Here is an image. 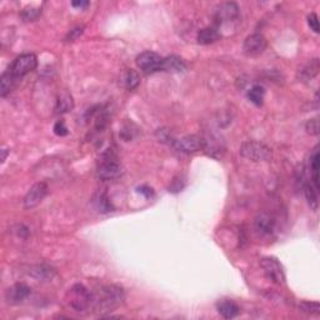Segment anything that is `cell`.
I'll return each instance as SVG.
<instances>
[{
	"mask_svg": "<svg viewBox=\"0 0 320 320\" xmlns=\"http://www.w3.org/2000/svg\"><path fill=\"white\" fill-rule=\"evenodd\" d=\"M73 108H74L73 97H71L68 92L61 93V94L58 97V100H56V107H55L56 113L63 114V113L71 112Z\"/></svg>",
	"mask_w": 320,
	"mask_h": 320,
	"instance_id": "obj_18",
	"label": "cell"
},
{
	"mask_svg": "<svg viewBox=\"0 0 320 320\" xmlns=\"http://www.w3.org/2000/svg\"><path fill=\"white\" fill-rule=\"evenodd\" d=\"M318 192L319 189L313 184V183H306L305 184V197L308 200L309 205L315 210L318 208Z\"/></svg>",
	"mask_w": 320,
	"mask_h": 320,
	"instance_id": "obj_25",
	"label": "cell"
},
{
	"mask_svg": "<svg viewBox=\"0 0 320 320\" xmlns=\"http://www.w3.org/2000/svg\"><path fill=\"white\" fill-rule=\"evenodd\" d=\"M319 68V60L318 59H313L310 63L306 64V65L299 71V76H300L301 82H309L310 79H313L314 76L318 74Z\"/></svg>",
	"mask_w": 320,
	"mask_h": 320,
	"instance_id": "obj_20",
	"label": "cell"
},
{
	"mask_svg": "<svg viewBox=\"0 0 320 320\" xmlns=\"http://www.w3.org/2000/svg\"><path fill=\"white\" fill-rule=\"evenodd\" d=\"M98 177L103 180H113L118 179L123 174V168L114 156L109 155L105 156L102 163L98 167Z\"/></svg>",
	"mask_w": 320,
	"mask_h": 320,
	"instance_id": "obj_6",
	"label": "cell"
},
{
	"mask_svg": "<svg viewBox=\"0 0 320 320\" xmlns=\"http://www.w3.org/2000/svg\"><path fill=\"white\" fill-rule=\"evenodd\" d=\"M264 95H265V90L264 88H262L260 85H254V87L248 92V98H249L250 102H252L253 104L257 105V107L263 105V102H264Z\"/></svg>",
	"mask_w": 320,
	"mask_h": 320,
	"instance_id": "obj_24",
	"label": "cell"
},
{
	"mask_svg": "<svg viewBox=\"0 0 320 320\" xmlns=\"http://www.w3.org/2000/svg\"><path fill=\"white\" fill-rule=\"evenodd\" d=\"M308 24L311 30H314L315 33H319V20H318V15H316L315 13H310V14H309Z\"/></svg>",
	"mask_w": 320,
	"mask_h": 320,
	"instance_id": "obj_29",
	"label": "cell"
},
{
	"mask_svg": "<svg viewBox=\"0 0 320 320\" xmlns=\"http://www.w3.org/2000/svg\"><path fill=\"white\" fill-rule=\"evenodd\" d=\"M240 155L252 162H269L273 158V151L265 144L259 141H245L240 146Z\"/></svg>",
	"mask_w": 320,
	"mask_h": 320,
	"instance_id": "obj_3",
	"label": "cell"
},
{
	"mask_svg": "<svg viewBox=\"0 0 320 320\" xmlns=\"http://www.w3.org/2000/svg\"><path fill=\"white\" fill-rule=\"evenodd\" d=\"M310 173H311V183L319 189V150L318 146L314 149L313 154L310 156Z\"/></svg>",
	"mask_w": 320,
	"mask_h": 320,
	"instance_id": "obj_23",
	"label": "cell"
},
{
	"mask_svg": "<svg viewBox=\"0 0 320 320\" xmlns=\"http://www.w3.org/2000/svg\"><path fill=\"white\" fill-rule=\"evenodd\" d=\"M260 267L264 270V274L269 280L278 285H283L285 283V274H284L283 267L274 258H263L260 260Z\"/></svg>",
	"mask_w": 320,
	"mask_h": 320,
	"instance_id": "obj_8",
	"label": "cell"
},
{
	"mask_svg": "<svg viewBox=\"0 0 320 320\" xmlns=\"http://www.w3.org/2000/svg\"><path fill=\"white\" fill-rule=\"evenodd\" d=\"M71 5H73L74 8H80V9H83V8H87L88 5H89V2H73Z\"/></svg>",
	"mask_w": 320,
	"mask_h": 320,
	"instance_id": "obj_33",
	"label": "cell"
},
{
	"mask_svg": "<svg viewBox=\"0 0 320 320\" xmlns=\"http://www.w3.org/2000/svg\"><path fill=\"white\" fill-rule=\"evenodd\" d=\"M38 65V58L34 54L29 53V54H23V55L18 56L17 59L13 63L12 68L9 69L12 71L13 75L15 78H23L27 74H29L30 71L34 70Z\"/></svg>",
	"mask_w": 320,
	"mask_h": 320,
	"instance_id": "obj_5",
	"label": "cell"
},
{
	"mask_svg": "<svg viewBox=\"0 0 320 320\" xmlns=\"http://www.w3.org/2000/svg\"><path fill=\"white\" fill-rule=\"evenodd\" d=\"M239 17V7L235 3H223L216 8L215 12V25L220 27L223 23L233 22Z\"/></svg>",
	"mask_w": 320,
	"mask_h": 320,
	"instance_id": "obj_10",
	"label": "cell"
},
{
	"mask_svg": "<svg viewBox=\"0 0 320 320\" xmlns=\"http://www.w3.org/2000/svg\"><path fill=\"white\" fill-rule=\"evenodd\" d=\"M33 277L35 279L45 281V280H51L55 275V272L51 268L46 267V265H37V267H33L32 270H30Z\"/></svg>",
	"mask_w": 320,
	"mask_h": 320,
	"instance_id": "obj_21",
	"label": "cell"
},
{
	"mask_svg": "<svg viewBox=\"0 0 320 320\" xmlns=\"http://www.w3.org/2000/svg\"><path fill=\"white\" fill-rule=\"evenodd\" d=\"M46 193H48V185L45 183L39 182L37 184L33 185L29 189V192L27 193L24 198V206L27 209H32L34 206L39 205L41 203V200L45 198Z\"/></svg>",
	"mask_w": 320,
	"mask_h": 320,
	"instance_id": "obj_12",
	"label": "cell"
},
{
	"mask_svg": "<svg viewBox=\"0 0 320 320\" xmlns=\"http://www.w3.org/2000/svg\"><path fill=\"white\" fill-rule=\"evenodd\" d=\"M125 300L123 288L118 285H105L92 293V309L94 313L105 314L120 306Z\"/></svg>",
	"mask_w": 320,
	"mask_h": 320,
	"instance_id": "obj_1",
	"label": "cell"
},
{
	"mask_svg": "<svg viewBox=\"0 0 320 320\" xmlns=\"http://www.w3.org/2000/svg\"><path fill=\"white\" fill-rule=\"evenodd\" d=\"M220 30L219 27H216L215 24L211 25V27H206L204 29H201L198 33V43L201 45H208V44H213L215 41L220 39Z\"/></svg>",
	"mask_w": 320,
	"mask_h": 320,
	"instance_id": "obj_14",
	"label": "cell"
},
{
	"mask_svg": "<svg viewBox=\"0 0 320 320\" xmlns=\"http://www.w3.org/2000/svg\"><path fill=\"white\" fill-rule=\"evenodd\" d=\"M121 80H123L124 87L129 90H134L135 88H138L139 83H140V78H139L138 73L135 70H133V69H128V70L124 71Z\"/></svg>",
	"mask_w": 320,
	"mask_h": 320,
	"instance_id": "obj_22",
	"label": "cell"
},
{
	"mask_svg": "<svg viewBox=\"0 0 320 320\" xmlns=\"http://www.w3.org/2000/svg\"><path fill=\"white\" fill-rule=\"evenodd\" d=\"M277 220L274 216L268 211L259 213L254 219V229L260 235H270L274 233Z\"/></svg>",
	"mask_w": 320,
	"mask_h": 320,
	"instance_id": "obj_11",
	"label": "cell"
},
{
	"mask_svg": "<svg viewBox=\"0 0 320 320\" xmlns=\"http://www.w3.org/2000/svg\"><path fill=\"white\" fill-rule=\"evenodd\" d=\"M66 301H68L69 306L74 309V311L84 313V311L89 310L90 305H92V293L84 285L76 284L73 288L69 289Z\"/></svg>",
	"mask_w": 320,
	"mask_h": 320,
	"instance_id": "obj_2",
	"label": "cell"
},
{
	"mask_svg": "<svg viewBox=\"0 0 320 320\" xmlns=\"http://www.w3.org/2000/svg\"><path fill=\"white\" fill-rule=\"evenodd\" d=\"M218 311L223 318L233 319L239 315L240 308L231 300H224L218 304Z\"/></svg>",
	"mask_w": 320,
	"mask_h": 320,
	"instance_id": "obj_17",
	"label": "cell"
},
{
	"mask_svg": "<svg viewBox=\"0 0 320 320\" xmlns=\"http://www.w3.org/2000/svg\"><path fill=\"white\" fill-rule=\"evenodd\" d=\"M138 192L140 193V194L145 195L146 198H151L154 195L153 189H151V188H149V187H140L138 189Z\"/></svg>",
	"mask_w": 320,
	"mask_h": 320,
	"instance_id": "obj_31",
	"label": "cell"
},
{
	"mask_svg": "<svg viewBox=\"0 0 320 320\" xmlns=\"http://www.w3.org/2000/svg\"><path fill=\"white\" fill-rule=\"evenodd\" d=\"M267 39L263 34H252L247 38L243 44V50L248 56H259L267 49Z\"/></svg>",
	"mask_w": 320,
	"mask_h": 320,
	"instance_id": "obj_9",
	"label": "cell"
},
{
	"mask_svg": "<svg viewBox=\"0 0 320 320\" xmlns=\"http://www.w3.org/2000/svg\"><path fill=\"white\" fill-rule=\"evenodd\" d=\"M83 34V28H78V29H74L71 30V35H69V38H70L71 40L75 39L76 37H79V35Z\"/></svg>",
	"mask_w": 320,
	"mask_h": 320,
	"instance_id": "obj_32",
	"label": "cell"
},
{
	"mask_svg": "<svg viewBox=\"0 0 320 320\" xmlns=\"http://www.w3.org/2000/svg\"><path fill=\"white\" fill-rule=\"evenodd\" d=\"M30 291L32 289L24 283H18L15 285H13L12 288H9L5 294V298H7L8 303L10 304H20L30 295Z\"/></svg>",
	"mask_w": 320,
	"mask_h": 320,
	"instance_id": "obj_13",
	"label": "cell"
},
{
	"mask_svg": "<svg viewBox=\"0 0 320 320\" xmlns=\"http://www.w3.org/2000/svg\"><path fill=\"white\" fill-rule=\"evenodd\" d=\"M54 133H55L56 135H59V136H64L68 134V128H66L65 123H64L63 120L58 121V123L54 125Z\"/></svg>",
	"mask_w": 320,
	"mask_h": 320,
	"instance_id": "obj_30",
	"label": "cell"
},
{
	"mask_svg": "<svg viewBox=\"0 0 320 320\" xmlns=\"http://www.w3.org/2000/svg\"><path fill=\"white\" fill-rule=\"evenodd\" d=\"M299 308L306 314H313V315H319L320 314V305L316 301H303L299 305Z\"/></svg>",
	"mask_w": 320,
	"mask_h": 320,
	"instance_id": "obj_26",
	"label": "cell"
},
{
	"mask_svg": "<svg viewBox=\"0 0 320 320\" xmlns=\"http://www.w3.org/2000/svg\"><path fill=\"white\" fill-rule=\"evenodd\" d=\"M93 205L99 213H109L113 210L112 201L109 200V197L104 190L102 192L99 190L98 193H95V195L93 197Z\"/></svg>",
	"mask_w": 320,
	"mask_h": 320,
	"instance_id": "obj_16",
	"label": "cell"
},
{
	"mask_svg": "<svg viewBox=\"0 0 320 320\" xmlns=\"http://www.w3.org/2000/svg\"><path fill=\"white\" fill-rule=\"evenodd\" d=\"M164 58L154 51H144L136 56V65L145 74H153L155 71L163 70Z\"/></svg>",
	"mask_w": 320,
	"mask_h": 320,
	"instance_id": "obj_4",
	"label": "cell"
},
{
	"mask_svg": "<svg viewBox=\"0 0 320 320\" xmlns=\"http://www.w3.org/2000/svg\"><path fill=\"white\" fill-rule=\"evenodd\" d=\"M40 15V9L39 8H34V7H28L25 8L22 12L20 17L24 22H33V20L37 19Z\"/></svg>",
	"mask_w": 320,
	"mask_h": 320,
	"instance_id": "obj_27",
	"label": "cell"
},
{
	"mask_svg": "<svg viewBox=\"0 0 320 320\" xmlns=\"http://www.w3.org/2000/svg\"><path fill=\"white\" fill-rule=\"evenodd\" d=\"M163 70L170 71V73H183L187 70V63L180 56L170 55L168 58H164Z\"/></svg>",
	"mask_w": 320,
	"mask_h": 320,
	"instance_id": "obj_15",
	"label": "cell"
},
{
	"mask_svg": "<svg viewBox=\"0 0 320 320\" xmlns=\"http://www.w3.org/2000/svg\"><path fill=\"white\" fill-rule=\"evenodd\" d=\"M305 129L309 134H311V135H318L319 129H320L318 118H314V119L308 120V123L305 124Z\"/></svg>",
	"mask_w": 320,
	"mask_h": 320,
	"instance_id": "obj_28",
	"label": "cell"
},
{
	"mask_svg": "<svg viewBox=\"0 0 320 320\" xmlns=\"http://www.w3.org/2000/svg\"><path fill=\"white\" fill-rule=\"evenodd\" d=\"M172 145L179 153L190 154L205 149V140L199 135H187L182 139H175Z\"/></svg>",
	"mask_w": 320,
	"mask_h": 320,
	"instance_id": "obj_7",
	"label": "cell"
},
{
	"mask_svg": "<svg viewBox=\"0 0 320 320\" xmlns=\"http://www.w3.org/2000/svg\"><path fill=\"white\" fill-rule=\"evenodd\" d=\"M7 149H3V158H2V162H5V159H7Z\"/></svg>",
	"mask_w": 320,
	"mask_h": 320,
	"instance_id": "obj_34",
	"label": "cell"
},
{
	"mask_svg": "<svg viewBox=\"0 0 320 320\" xmlns=\"http://www.w3.org/2000/svg\"><path fill=\"white\" fill-rule=\"evenodd\" d=\"M18 78H15L12 74V71L8 70L0 78V94L2 97H5L7 94H9L13 89H14L15 84H17Z\"/></svg>",
	"mask_w": 320,
	"mask_h": 320,
	"instance_id": "obj_19",
	"label": "cell"
}]
</instances>
